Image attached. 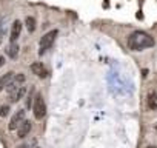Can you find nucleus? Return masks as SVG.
<instances>
[{
    "instance_id": "nucleus-1",
    "label": "nucleus",
    "mask_w": 157,
    "mask_h": 148,
    "mask_svg": "<svg viewBox=\"0 0 157 148\" xmlns=\"http://www.w3.org/2000/svg\"><path fill=\"white\" fill-rule=\"evenodd\" d=\"M154 43H155L154 39L143 31H134L128 37V48L132 51H142L146 48H152Z\"/></svg>"
},
{
    "instance_id": "nucleus-2",
    "label": "nucleus",
    "mask_w": 157,
    "mask_h": 148,
    "mask_svg": "<svg viewBox=\"0 0 157 148\" xmlns=\"http://www.w3.org/2000/svg\"><path fill=\"white\" fill-rule=\"evenodd\" d=\"M56 37H57V29H52V31L46 33V34L40 39V49H39V54H40V56H42V54H45V53L52 46V43H54Z\"/></svg>"
},
{
    "instance_id": "nucleus-3",
    "label": "nucleus",
    "mask_w": 157,
    "mask_h": 148,
    "mask_svg": "<svg viewBox=\"0 0 157 148\" xmlns=\"http://www.w3.org/2000/svg\"><path fill=\"white\" fill-rule=\"evenodd\" d=\"M33 111H34V117L36 119H42L46 114V103L42 97V94H37L33 103Z\"/></svg>"
},
{
    "instance_id": "nucleus-4",
    "label": "nucleus",
    "mask_w": 157,
    "mask_h": 148,
    "mask_svg": "<svg viewBox=\"0 0 157 148\" xmlns=\"http://www.w3.org/2000/svg\"><path fill=\"white\" fill-rule=\"evenodd\" d=\"M23 120H25V110H19V111H16L14 116L11 117V122H10L8 128H10L11 131H13V130H17V127H19Z\"/></svg>"
},
{
    "instance_id": "nucleus-5",
    "label": "nucleus",
    "mask_w": 157,
    "mask_h": 148,
    "mask_svg": "<svg viewBox=\"0 0 157 148\" xmlns=\"http://www.w3.org/2000/svg\"><path fill=\"white\" fill-rule=\"evenodd\" d=\"M31 128H33V123L29 122V120H23L19 127H17V136L20 137V139H23V137H26L28 134H29V131H31Z\"/></svg>"
},
{
    "instance_id": "nucleus-6",
    "label": "nucleus",
    "mask_w": 157,
    "mask_h": 148,
    "mask_svg": "<svg viewBox=\"0 0 157 148\" xmlns=\"http://www.w3.org/2000/svg\"><path fill=\"white\" fill-rule=\"evenodd\" d=\"M31 71L36 74V76L42 77V79H45V77L48 76V69L45 68V65H43L42 62H36V63H33V65H31Z\"/></svg>"
},
{
    "instance_id": "nucleus-7",
    "label": "nucleus",
    "mask_w": 157,
    "mask_h": 148,
    "mask_svg": "<svg viewBox=\"0 0 157 148\" xmlns=\"http://www.w3.org/2000/svg\"><path fill=\"white\" fill-rule=\"evenodd\" d=\"M25 94H26V88H25L23 85H20V87H17L14 91L10 93V100H11L13 103H16V102H19L20 99H23Z\"/></svg>"
},
{
    "instance_id": "nucleus-8",
    "label": "nucleus",
    "mask_w": 157,
    "mask_h": 148,
    "mask_svg": "<svg viewBox=\"0 0 157 148\" xmlns=\"http://www.w3.org/2000/svg\"><path fill=\"white\" fill-rule=\"evenodd\" d=\"M20 33H22V22L20 20H16L11 26V34H10V42H17V39L20 37Z\"/></svg>"
},
{
    "instance_id": "nucleus-9",
    "label": "nucleus",
    "mask_w": 157,
    "mask_h": 148,
    "mask_svg": "<svg viewBox=\"0 0 157 148\" xmlns=\"http://www.w3.org/2000/svg\"><path fill=\"white\" fill-rule=\"evenodd\" d=\"M13 77H14V72H13V71H10V72L3 74V76L0 77V91H3V90L8 87V84L13 80Z\"/></svg>"
},
{
    "instance_id": "nucleus-10",
    "label": "nucleus",
    "mask_w": 157,
    "mask_h": 148,
    "mask_svg": "<svg viewBox=\"0 0 157 148\" xmlns=\"http://www.w3.org/2000/svg\"><path fill=\"white\" fill-rule=\"evenodd\" d=\"M19 49H20V48H19V45H17L16 42H11V43H10V46L6 48V54H8L11 59H16V57L19 56Z\"/></svg>"
},
{
    "instance_id": "nucleus-11",
    "label": "nucleus",
    "mask_w": 157,
    "mask_h": 148,
    "mask_svg": "<svg viewBox=\"0 0 157 148\" xmlns=\"http://www.w3.org/2000/svg\"><path fill=\"white\" fill-rule=\"evenodd\" d=\"M148 107L151 110H157V93H149L148 94Z\"/></svg>"
},
{
    "instance_id": "nucleus-12",
    "label": "nucleus",
    "mask_w": 157,
    "mask_h": 148,
    "mask_svg": "<svg viewBox=\"0 0 157 148\" xmlns=\"http://www.w3.org/2000/svg\"><path fill=\"white\" fill-rule=\"evenodd\" d=\"M25 25H26V29H28L29 33H34V31H36V19H34V17L28 16V17L25 19Z\"/></svg>"
},
{
    "instance_id": "nucleus-13",
    "label": "nucleus",
    "mask_w": 157,
    "mask_h": 148,
    "mask_svg": "<svg viewBox=\"0 0 157 148\" xmlns=\"http://www.w3.org/2000/svg\"><path fill=\"white\" fill-rule=\"evenodd\" d=\"M8 113H10V107H8V105H3V107H0V116H2V117L8 116Z\"/></svg>"
},
{
    "instance_id": "nucleus-14",
    "label": "nucleus",
    "mask_w": 157,
    "mask_h": 148,
    "mask_svg": "<svg viewBox=\"0 0 157 148\" xmlns=\"http://www.w3.org/2000/svg\"><path fill=\"white\" fill-rule=\"evenodd\" d=\"M3 36H5V26H3V22L0 20V45H2V40H3Z\"/></svg>"
},
{
    "instance_id": "nucleus-15",
    "label": "nucleus",
    "mask_w": 157,
    "mask_h": 148,
    "mask_svg": "<svg viewBox=\"0 0 157 148\" xmlns=\"http://www.w3.org/2000/svg\"><path fill=\"white\" fill-rule=\"evenodd\" d=\"M3 65H5V57H3V56H0V68H2Z\"/></svg>"
},
{
    "instance_id": "nucleus-16",
    "label": "nucleus",
    "mask_w": 157,
    "mask_h": 148,
    "mask_svg": "<svg viewBox=\"0 0 157 148\" xmlns=\"http://www.w3.org/2000/svg\"><path fill=\"white\" fill-rule=\"evenodd\" d=\"M17 148H28V145H20V146H17Z\"/></svg>"
},
{
    "instance_id": "nucleus-17",
    "label": "nucleus",
    "mask_w": 157,
    "mask_h": 148,
    "mask_svg": "<svg viewBox=\"0 0 157 148\" xmlns=\"http://www.w3.org/2000/svg\"><path fill=\"white\" fill-rule=\"evenodd\" d=\"M155 130H157V125H155Z\"/></svg>"
}]
</instances>
